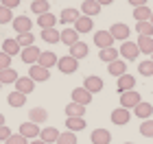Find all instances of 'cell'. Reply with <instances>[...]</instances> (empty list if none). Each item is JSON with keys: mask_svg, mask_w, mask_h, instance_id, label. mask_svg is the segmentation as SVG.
Listing matches in <instances>:
<instances>
[{"mask_svg": "<svg viewBox=\"0 0 153 144\" xmlns=\"http://www.w3.org/2000/svg\"><path fill=\"white\" fill-rule=\"evenodd\" d=\"M94 44L101 48H112V44H114V37H112V33L109 31H96L94 33Z\"/></svg>", "mask_w": 153, "mask_h": 144, "instance_id": "10", "label": "cell"}, {"mask_svg": "<svg viewBox=\"0 0 153 144\" xmlns=\"http://www.w3.org/2000/svg\"><path fill=\"white\" fill-rule=\"evenodd\" d=\"M39 131H42V129H39V125H35V122H29V120H26V122H22V125H20V135H24V138L26 140H37L39 138Z\"/></svg>", "mask_w": 153, "mask_h": 144, "instance_id": "4", "label": "cell"}, {"mask_svg": "<svg viewBox=\"0 0 153 144\" xmlns=\"http://www.w3.org/2000/svg\"><path fill=\"white\" fill-rule=\"evenodd\" d=\"M9 22H13V11L0 4V24H9Z\"/></svg>", "mask_w": 153, "mask_h": 144, "instance_id": "41", "label": "cell"}, {"mask_svg": "<svg viewBox=\"0 0 153 144\" xmlns=\"http://www.w3.org/2000/svg\"><path fill=\"white\" fill-rule=\"evenodd\" d=\"M57 61H59V57L55 55L53 50H44L39 55V61H37V66H42V68H46V70H51L53 66H57Z\"/></svg>", "mask_w": 153, "mask_h": 144, "instance_id": "14", "label": "cell"}, {"mask_svg": "<svg viewBox=\"0 0 153 144\" xmlns=\"http://www.w3.org/2000/svg\"><path fill=\"white\" fill-rule=\"evenodd\" d=\"M138 72L142 74V77H153V61H140L138 64Z\"/></svg>", "mask_w": 153, "mask_h": 144, "instance_id": "39", "label": "cell"}, {"mask_svg": "<svg viewBox=\"0 0 153 144\" xmlns=\"http://www.w3.org/2000/svg\"><path fill=\"white\" fill-rule=\"evenodd\" d=\"M18 44H20V48H31V46H35V35H33V33L18 35Z\"/></svg>", "mask_w": 153, "mask_h": 144, "instance_id": "38", "label": "cell"}, {"mask_svg": "<svg viewBox=\"0 0 153 144\" xmlns=\"http://www.w3.org/2000/svg\"><path fill=\"white\" fill-rule=\"evenodd\" d=\"M55 24H57V18H55L51 11L37 18V26H42V31H44V29H55Z\"/></svg>", "mask_w": 153, "mask_h": 144, "instance_id": "28", "label": "cell"}, {"mask_svg": "<svg viewBox=\"0 0 153 144\" xmlns=\"http://www.w3.org/2000/svg\"><path fill=\"white\" fill-rule=\"evenodd\" d=\"M66 114H68V118H83L85 107L76 105V103H68V105H66Z\"/></svg>", "mask_w": 153, "mask_h": 144, "instance_id": "31", "label": "cell"}, {"mask_svg": "<svg viewBox=\"0 0 153 144\" xmlns=\"http://www.w3.org/2000/svg\"><path fill=\"white\" fill-rule=\"evenodd\" d=\"M116 87H118V92H120V94L123 92H131L136 87V79L131 77V74H123V77L116 81Z\"/></svg>", "mask_w": 153, "mask_h": 144, "instance_id": "18", "label": "cell"}, {"mask_svg": "<svg viewBox=\"0 0 153 144\" xmlns=\"http://www.w3.org/2000/svg\"><path fill=\"white\" fill-rule=\"evenodd\" d=\"M0 127H4V114H0Z\"/></svg>", "mask_w": 153, "mask_h": 144, "instance_id": "50", "label": "cell"}, {"mask_svg": "<svg viewBox=\"0 0 153 144\" xmlns=\"http://www.w3.org/2000/svg\"><path fill=\"white\" fill-rule=\"evenodd\" d=\"M151 16H153V11L149 7H138V9H134V20L136 22H149Z\"/></svg>", "mask_w": 153, "mask_h": 144, "instance_id": "33", "label": "cell"}, {"mask_svg": "<svg viewBox=\"0 0 153 144\" xmlns=\"http://www.w3.org/2000/svg\"><path fill=\"white\" fill-rule=\"evenodd\" d=\"M142 98H140V94H138L136 90H131V92H123L120 94V107L125 109H129V112H134V107L136 105H140Z\"/></svg>", "mask_w": 153, "mask_h": 144, "instance_id": "1", "label": "cell"}, {"mask_svg": "<svg viewBox=\"0 0 153 144\" xmlns=\"http://www.w3.org/2000/svg\"><path fill=\"white\" fill-rule=\"evenodd\" d=\"M20 79V74L13 70V68H9V70H0V83H16V81Z\"/></svg>", "mask_w": 153, "mask_h": 144, "instance_id": "35", "label": "cell"}, {"mask_svg": "<svg viewBox=\"0 0 153 144\" xmlns=\"http://www.w3.org/2000/svg\"><path fill=\"white\" fill-rule=\"evenodd\" d=\"M66 129L72 131V133L83 131L85 129V118H66Z\"/></svg>", "mask_w": 153, "mask_h": 144, "instance_id": "30", "label": "cell"}, {"mask_svg": "<svg viewBox=\"0 0 153 144\" xmlns=\"http://www.w3.org/2000/svg\"><path fill=\"white\" fill-rule=\"evenodd\" d=\"M76 42H79V33H76L72 26H66V29L61 31V44H66V46H74Z\"/></svg>", "mask_w": 153, "mask_h": 144, "instance_id": "21", "label": "cell"}, {"mask_svg": "<svg viewBox=\"0 0 153 144\" xmlns=\"http://www.w3.org/2000/svg\"><path fill=\"white\" fill-rule=\"evenodd\" d=\"M2 52H7V55H9V57H13V55L22 52V48H20L18 39H13V37H7L4 42H2Z\"/></svg>", "mask_w": 153, "mask_h": 144, "instance_id": "23", "label": "cell"}, {"mask_svg": "<svg viewBox=\"0 0 153 144\" xmlns=\"http://www.w3.org/2000/svg\"><path fill=\"white\" fill-rule=\"evenodd\" d=\"M29 79H33L35 83H42V81H48L51 79V72L46 70V68H42V66H31L29 68Z\"/></svg>", "mask_w": 153, "mask_h": 144, "instance_id": "11", "label": "cell"}, {"mask_svg": "<svg viewBox=\"0 0 153 144\" xmlns=\"http://www.w3.org/2000/svg\"><path fill=\"white\" fill-rule=\"evenodd\" d=\"M138 50L144 52V55H153V37H138Z\"/></svg>", "mask_w": 153, "mask_h": 144, "instance_id": "32", "label": "cell"}, {"mask_svg": "<svg viewBox=\"0 0 153 144\" xmlns=\"http://www.w3.org/2000/svg\"><path fill=\"white\" fill-rule=\"evenodd\" d=\"M57 144H76V133H72V131H64V133H59Z\"/></svg>", "mask_w": 153, "mask_h": 144, "instance_id": "40", "label": "cell"}, {"mask_svg": "<svg viewBox=\"0 0 153 144\" xmlns=\"http://www.w3.org/2000/svg\"><path fill=\"white\" fill-rule=\"evenodd\" d=\"M4 144H29V140L24 138V135H20V133H13L9 140H7Z\"/></svg>", "mask_w": 153, "mask_h": 144, "instance_id": "44", "label": "cell"}, {"mask_svg": "<svg viewBox=\"0 0 153 144\" xmlns=\"http://www.w3.org/2000/svg\"><path fill=\"white\" fill-rule=\"evenodd\" d=\"M83 87H85L90 94H96V92L103 90V79L96 77V74H92V77H85V79H83Z\"/></svg>", "mask_w": 153, "mask_h": 144, "instance_id": "13", "label": "cell"}, {"mask_svg": "<svg viewBox=\"0 0 153 144\" xmlns=\"http://www.w3.org/2000/svg\"><path fill=\"white\" fill-rule=\"evenodd\" d=\"M0 85H2V83H0Z\"/></svg>", "mask_w": 153, "mask_h": 144, "instance_id": "55", "label": "cell"}, {"mask_svg": "<svg viewBox=\"0 0 153 144\" xmlns=\"http://www.w3.org/2000/svg\"><path fill=\"white\" fill-rule=\"evenodd\" d=\"M48 118V112L44 107H33L29 112V122H35V125H39V122H46Z\"/></svg>", "mask_w": 153, "mask_h": 144, "instance_id": "24", "label": "cell"}, {"mask_svg": "<svg viewBox=\"0 0 153 144\" xmlns=\"http://www.w3.org/2000/svg\"><path fill=\"white\" fill-rule=\"evenodd\" d=\"M29 144H46V142H42V140H39V138H37V140H31V142H29Z\"/></svg>", "mask_w": 153, "mask_h": 144, "instance_id": "49", "label": "cell"}, {"mask_svg": "<svg viewBox=\"0 0 153 144\" xmlns=\"http://www.w3.org/2000/svg\"><path fill=\"white\" fill-rule=\"evenodd\" d=\"M57 68H59V72H64V74H72V72L79 70V61L74 57H70V55H66V57H59Z\"/></svg>", "mask_w": 153, "mask_h": 144, "instance_id": "2", "label": "cell"}, {"mask_svg": "<svg viewBox=\"0 0 153 144\" xmlns=\"http://www.w3.org/2000/svg\"><path fill=\"white\" fill-rule=\"evenodd\" d=\"M13 85H16V92L24 94V96H26V94H31L33 90H35V81H33V79H29V77H20V79H18Z\"/></svg>", "mask_w": 153, "mask_h": 144, "instance_id": "12", "label": "cell"}, {"mask_svg": "<svg viewBox=\"0 0 153 144\" xmlns=\"http://www.w3.org/2000/svg\"><path fill=\"white\" fill-rule=\"evenodd\" d=\"M134 116H138V118H142V120H149L151 116H153V105L151 103H140V105H136L134 107Z\"/></svg>", "mask_w": 153, "mask_h": 144, "instance_id": "20", "label": "cell"}, {"mask_svg": "<svg viewBox=\"0 0 153 144\" xmlns=\"http://www.w3.org/2000/svg\"><path fill=\"white\" fill-rule=\"evenodd\" d=\"M125 144H134V142H125Z\"/></svg>", "mask_w": 153, "mask_h": 144, "instance_id": "52", "label": "cell"}, {"mask_svg": "<svg viewBox=\"0 0 153 144\" xmlns=\"http://www.w3.org/2000/svg\"><path fill=\"white\" fill-rule=\"evenodd\" d=\"M123 55V59L125 61H136L138 59V55H140V50H138V44L136 42H123V46H120V50H118Z\"/></svg>", "mask_w": 153, "mask_h": 144, "instance_id": "3", "label": "cell"}, {"mask_svg": "<svg viewBox=\"0 0 153 144\" xmlns=\"http://www.w3.org/2000/svg\"><path fill=\"white\" fill-rule=\"evenodd\" d=\"M39 55L42 50L37 46H31V48H22V52H20V57H22L24 64H29V66H35L37 61H39Z\"/></svg>", "mask_w": 153, "mask_h": 144, "instance_id": "7", "label": "cell"}, {"mask_svg": "<svg viewBox=\"0 0 153 144\" xmlns=\"http://www.w3.org/2000/svg\"><path fill=\"white\" fill-rule=\"evenodd\" d=\"M79 18H81L79 9H72V7H68V9H64V11H61L59 22H61V24H66V26H70V24H74Z\"/></svg>", "mask_w": 153, "mask_h": 144, "instance_id": "15", "label": "cell"}, {"mask_svg": "<svg viewBox=\"0 0 153 144\" xmlns=\"http://www.w3.org/2000/svg\"><path fill=\"white\" fill-rule=\"evenodd\" d=\"M109 118H112L114 125L123 127V125H127V122L131 120V112H129V109H125V107H118V109H114V112H112Z\"/></svg>", "mask_w": 153, "mask_h": 144, "instance_id": "9", "label": "cell"}, {"mask_svg": "<svg viewBox=\"0 0 153 144\" xmlns=\"http://www.w3.org/2000/svg\"><path fill=\"white\" fill-rule=\"evenodd\" d=\"M96 2H99L101 7H107V4H112V2H114V0H96Z\"/></svg>", "mask_w": 153, "mask_h": 144, "instance_id": "48", "label": "cell"}, {"mask_svg": "<svg viewBox=\"0 0 153 144\" xmlns=\"http://www.w3.org/2000/svg\"><path fill=\"white\" fill-rule=\"evenodd\" d=\"M127 2L134 7V9H138V7H147V0H127Z\"/></svg>", "mask_w": 153, "mask_h": 144, "instance_id": "47", "label": "cell"}, {"mask_svg": "<svg viewBox=\"0 0 153 144\" xmlns=\"http://www.w3.org/2000/svg\"><path fill=\"white\" fill-rule=\"evenodd\" d=\"M88 52H90V48H88V44H83V42H76L74 46H70V57H74L76 61L83 59V57H88Z\"/></svg>", "mask_w": 153, "mask_h": 144, "instance_id": "27", "label": "cell"}, {"mask_svg": "<svg viewBox=\"0 0 153 144\" xmlns=\"http://www.w3.org/2000/svg\"><path fill=\"white\" fill-rule=\"evenodd\" d=\"M72 103L85 107V105H90V103H92V94H90L83 85H81V87H74V90H72Z\"/></svg>", "mask_w": 153, "mask_h": 144, "instance_id": "8", "label": "cell"}, {"mask_svg": "<svg viewBox=\"0 0 153 144\" xmlns=\"http://www.w3.org/2000/svg\"><path fill=\"white\" fill-rule=\"evenodd\" d=\"M48 9H51V4L46 2V0H37V2H31V11L35 13V16H44V13H48Z\"/></svg>", "mask_w": 153, "mask_h": 144, "instance_id": "36", "label": "cell"}, {"mask_svg": "<svg viewBox=\"0 0 153 144\" xmlns=\"http://www.w3.org/2000/svg\"><path fill=\"white\" fill-rule=\"evenodd\" d=\"M90 140H92V144H109L112 142V133L107 129H94L90 133Z\"/></svg>", "mask_w": 153, "mask_h": 144, "instance_id": "16", "label": "cell"}, {"mask_svg": "<svg viewBox=\"0 0 153 144\" xmlns=\"http://www.w3.org/2000/svg\"><path fill=\"white\" fill-rule=\"evenodd\" d=\"M0 4L13 11V9H18V7H20V0H0Z\"/></svg>", "mask_w": 153, "mask_h": 144, "instance_id": "46", "label": "cell"}, {"mask_svg": "<svg viewBox=\"0 0 153 144\" xmlns=\"http://www.w3.org/2000/svg\"><path fill=\"white\" fill-rule=\"evenodd\" d=\"M151 61H153V55H151Z\"/></svg>", "mask_w": 153, "mask_h": 144, "instance_id": "54", "label": "cell"}, {"mask_svg": "<svg viewBox=\"0 0 153 144\" xmlns=\"http://www.w3.org/2000/svg\"><path fill=\"white\" fill-rule=\"evenodd\" d=\"M118 55H120V52H118L116 48L112 46V48H103V50L99 52V59H101V61H107V66H109L112 61H116V59H118Z\"/></svg>", "mask_w": 153, "mask_h": 144, "instance_id": "34", "label": "cell"}, {"mask_svg": "<svg viewBox=\"0 0 153 144\" xmlns=\"http://www.w3.org/2000/svg\"><path fill=\"white\" fill-rule=\"evenodd\" d=\"M136 31L142 37H153V24L151 22H136Z\"/></svg>", "mask_w": 153, "mask_h": 144, "instance_id": "37", "label": "cell"}, {"mask_svg": "<svg viewBox=\"0 0 153 144\" xmlns=\"http://www.w3.org/2000/svg\"><path fill=\"white\" fill-rule=\"evenodd\" d=\"M31 2H37V0H31Z\"/></svg>", "mask_w": 153, "mask_h": 144, "instance_id": "53", "label": "cell"}, {"mask_svg": "<svg viewBox=\"0 0 153 144\" xmlns=\"http://www.w3.org/2000/svg\"><path fill=\"white\" fill-rule=\"evenodd\" d=\"M149 22H151V24H153V16H151V20H149Z\"/></svg>", "mask_w": 153, "mask_h": 144, "instance_id": "51", "label": "cell"}, {"mask_svg": "<svg viewBox=\"0 0 153 144\" xmlns=\"http://www.w3.org/2000/svg\"><path fill=\"white\" fill-rule=\"evenodd\" d=\"M42 39H44L46 44H59L61 42V31H57V29H44V31H42Z\"/></svg>", "mask_w": 153, "mask_h": 144, "instance_id": "26", "label": "cell"}, {"mask_svg": "<svg viewBox=\"0 0 153 144\" xmlns=\"http://www.w3.org/2000/svg\"><path fill=\"white\" fill-rule=\"evenodd\" d=\"M92 26H94L92 18H88V16H81V18L74 22V26H72V29H74V31L81 35V33H90V31H92Z\"/></svg>", "mask_w": 153, "mask_h": 144, "instance_id": "22", "label": "cell"}, {"mask_svg": "<svg viewBox=\"0 0 153 144\" xmlns=\"http://www.w3.org/2000/svg\"><path fill=\"white\" fill-rule=\"evenodd\" d=\"M109 33H112V37H114V42L118 39V42H127L129 39V26L125 24V22H116V24H112V29H109Z\"/></svg>", "mask_w": 153, "mask_h": 144, "instance_id": "6", "label": "cell"}, {"mask_svg": "<svg viewBox=\"0 0 153 144\" xmlns=\"http://www.w3.org/2000/svg\"><path fill=\"white\" fill-rule=\"evenodd\" d=\"M13 31L18 33V35H24V33H31V26H33V22H31V18L29 16H18V18H13Z\"/></svg>", "mask_w": 153, "mask_h": 144, "instance_id": "5", "label": "cell"}, {"mask_svg": "<svg viewBox=\"0 0 153 144\" xmlns=\"http://www.w3.org/2000/svg\"><path fill=\"white\" fill-rule=\"evenodd\" d=\"M81 11H83V16L94 18V16L101 13V4L96 2V0H83V2H81Z\"/></svg>", "mask_w": 153, "mask_h": 144, "instance_id": "17", "label": "cell"}, {"mask_svg": "<svg viewBox=\"0 0 153 144\" xmlns=\"http://www.w3.org/2000/svg\"><path fill=\"white\" fill-rule=\"evenodd\" d=\"M9 68H11V57L0 50V70H9Z\"/></svg>", "mask_w": 153, "mask_h": 144, "instance_id": "43", "label": "cell"}, {"mask_svg": "<svg viewBox=\"0 0 153 144\" xmlns=\"http://www.w3.org/2000/svg\"><path fill=\"white\" fill-rule=\"evenodd\" d=\"M140 133L144 135V138H153V120H142V125H140Z\"/></svg>", "mask_w": 153, "mask_h": 144, "instance_id": "42", "label": "cell"}, {"mask_svg": "<svg viewBox=\"0 0 153 144\" xmlns=\"http://www.w3.org/2000/svg\"><path fill=\"white\" fill-rule=\"evenodd\" d=\"M7 103H9L11 107H18V109H20V107H24V105H26V96L13 90L9 96H7Z\"/></svg>", "mask_w": 153, "mask_h": 144, "instance_id": "29", "label": "cell"}, {"mask_svg": "<svg viewBox=\"0 0 153 144\" xmlns=\"http://www.w3.org/2000/svg\"><path fill=\"white\" fill-rule=\"evenodd\" d=\"M11 135H13V131H11V129L9 127H0V142H7V140H9L11 138Z\"/></svg>", "mask_w": 153, "mask_h": 144, "instance_id": "45", "label": "cell"}, {"mask_svg": "<svg viewBox=\"0 0 153 144\" xmlns=\"http://www.w3.org/2000/svg\"><path fill=\"white\" fill-rule=\"evenodd\" d=\"M57 138H59V131L55 127H46V129H42V131H39V140L46 142V144L57 142Z\"/></svg>", "mask_w": 153, "mask_h": 144, "instance_id": "25", "label": "cell"}, {"mask_svg": "<svg viewBox=\"0 0 153 144\" xmlns=\"http://www.w3.org/2000/svg\"><path fill=\"white\" fill-rule=\"evenodd\" d=\"M107 72L112 74V77H118V79H120L123 74H127V61H120V59L112 61V64L107 66Z\"/></svg>", "mask_w": 153, "mask_h": 144, "instance_id": "19", "label": "cell"}]
</instances>
